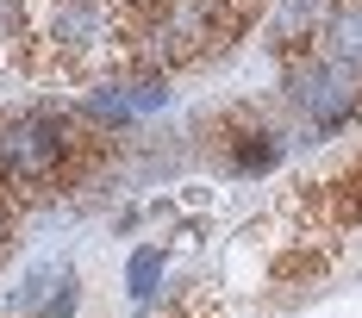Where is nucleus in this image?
<instances>
[{
  "mask_svg": "<svg viewBox=\"0 0 362 318\" xmlns=\"http://www.w3.org/2000/svg\"><path fill=\"white\" fill-rule=\"evenodd\" d=\"M81 150V119L75 112H19L0 119V187L32 194L50 187Z\"/></svg>",
  "mask_w": 362,
  "mask_h": 318,
  "instance_id": "obj_1",
  "label": "nucleus"
},
{
  "mask_svg": "<svg viewBox=\"0 0 362 318\" xmlns=\"http://www.w3.org/2000/svg\"><path fill=\"white\" fill-rule=\"evenodd\" d=\"M44 37L63 57H107L138 37V6L125 0H44Z\"/></svg>",
  "mask_w": 362,
  "mask_h": 318,
  "instance_id": "obj_2",
  "label": "nucleus"
},
{
  "mask_svg": "<svg viewBox=\"0 0 362 318\" xmlns=\"http://www.w3.org/2000/svg\"><path fill=\"white\" fill-rule=\"evenodd\" d=\"M288 100L306 112L313 131H331V125H344L356 112V69H344L337 57H293Z\"/></svg>",
  "mask_w": 362,
  "mask_h": 318,
  "instance_id": "obj_3",
  "label": "nucleus"
},
{
  "mask_svg": "<svg viewBox=\"0 0 362 318\" xmlns=\"http://www.w3.org/2000/svg\"><path fill=\"white\" fill-rule=\"evenodd\" d=\"M75 300H81V293H75V275L63 269V262L32 269V275H25V287L13 293V306H19V312H37V318H69Z\"/></svg>",
  "mask_w": 362,
  "mask_h": 318,
  "instance_id": "obj_4",
  "label": "nucleus"
},
{
  "mask_svg": "<svg viewBox=\"0 0 362 318\" xmlns=\"http://www.w3.org/2000/svg\"><path fill=\"white\" fill-rule=\"evenodd\" d=\"M169 100V88L144 75V81H132V88H119V94H94L81 119H100V125H125V119H138V112H156V106Z\"/></svg>",
  "mask_w": 362,
  "mask_h": 318,
  "instance_id": "obj_5",
  "label": "nucleus"
},
{
  "mask_svg": "<svg viewBox=\"0 0 362 318\" xmlns=\"http://www.w3.org/2000/svg\"><path fill=\"white\" fill-rule=\"evenodd\" d=\"M331 6H337V0H281V13H275V44L300 57L313 37H325Z\"/></svg>",
  "mask_w": 362,
  "mask_h": 318,
  "instance_id": "obj_6",
  "label": "nucleus"
},
{
  "mask_svg": "<svg viewBox=\"0 0 362 318\" xmlns=\"http://www.w3.org/2000/svg\"><path fill=\"white\" fill-rule=\"evenodd\" d=\"M325 57H337L344 69H362V0L331 6V19H325Z\"/></svg>",
  "mask_w": 362,
  "mask_h": 318,
  "instance_id": "obj_7",
  "label": "nucleus"
},
{
  "mask_svg": "<svg viewBox=\"0 0 362 318\" xmlns=\"http://www.w3.org/2000/svg\"><path fill=\"white\" fill-rule=\"evenodd\" d=\"M281 156H288V138L281 131H238V143H231V169H244V175L275 169Z\"/></svg>",
  "mask_w": 362,
  "mask_h": 318,
  "instance_id": "obj_8",
  "label": "nucleus"
},
{
  "mask_svg": "<svg viewBox=\"0 0 362 318\" xmlns=\"http://www.w3.org/2000/svg\"><path fill=\"white\" fill-rule=\"evenodd\" d=\"M156 281H163V249H138L132 269H125V293L132 300H156Z\"/></svg>",
  "mask_w": 362,
  "mask_h": 318,
  "instance_id": "obj_9",
  "label": "nucleus"
},
{
  "mask_svg": "<svg viewBox=\"0 0 362 318\" xmlns=\"http://www.w3.org/2000/svg\"><path fill=\"white\" fill-rule=\"evenodd\" d=\"M25 44V0H0V57Z\"/></svg>",
  "mask_w": 362,
  "mask_h": 318,
  "instance_id": "obj_10",
  "label": "nucleus"
},
{
  "mask_svg": "<svg viewBox=\"0 0 362 318\" xmlns=\"http://www.w3.org/2000/svg\"><path fill=\"white\" fill-rule=\"evenodd\" d=\"M0 244H6V200H0Z\"/></svg>",
  "mask_w": 362,
  "mask_h": 318,
  "instance_id": "obj_11",
  "label": "nucleus"
}]
</instances>
